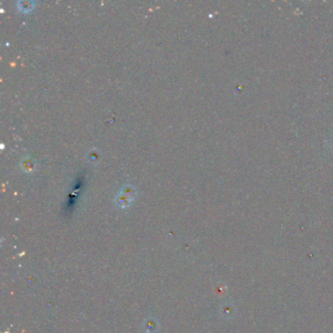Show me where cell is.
Wrapping results in <instances>:
<instances>
[{"instance_id":"6da1fadb","label":"cell","mask_w":333,"mask_h":333,"mask_svg":"<svg viewBox=\"0 0 333 333\" xmlns=\"http://www.w3.org/2000/svg\"><path fill=\"white\" fill-rule=\"evenodd\" d=\"M136 195V189L131 185H126L122 187L119 193L116 194L114 202L119 209H126L131 204Z\"/></svg>"},{"instance_id":"7a4b0ae2","label":"cell","mask_w":333,"mask_h":333,"mask_svg":"<svg viewBox=\"0 0 333 333\" xmlns=\"http://www.w3.org/2000/svg\"><path fill=\"white\" fill-rule=\"evenodd\" d=\"M35 166L34 162L32 159H30L29 157H27L23 160L22 162V167H23V170L27 171V172H30L33 170V167Z\"/></svg>"},{"instance_id":"3957f363","label":"cell","mask_w":333,"mask_h":333,"mask_svg":"<svg viewBox=\"0 0 333 333\" xmlns=\"http://www.w3.org/2000/svg\"><path fill=\"white\" fill-rule=\"evenodd\" d=\"M20 4H23V7L22 8H20V9H22V10H29V9H31L32 8V3L31 2H29V1H21V2H19Z\"/></svg>"}]
</instances>
